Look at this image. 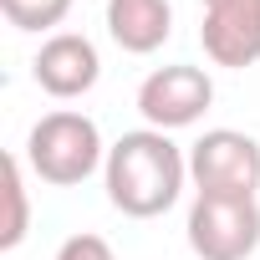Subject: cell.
Segmentation results:
<instances>
[{"instance_id":"6da1fadb","label":"cell","mask_w":260,"mask_h":260,"mask_svg":"<svg viewBox=\"0 0 260 260\" xmlns=\"http://www.w3.org/2000/svg\"><path fill=\"white\" fill-rule=\"evenodd\" d=\"M189 179V158L179 153V143L158 127H133L107 148L102 164V184H107V204L127 219H153L164 209L179 204Z\"/></svg>"},{"instance_id":"7a4b0ae2","label":"cell","mask_w":260,"mask_h":260,"mask_svg":"<svg viewBox=\"0 0 260 260\" xmlns=\"http://www.w3.org/2000/svg\"><path fill=\"white\" fill-rule=\"evenodd\" d=\"M31 174L41 184H56V189H72L82 179H92L102 164H107V148H102V133L87 112H72V107H56L46 112L31 133H26V153Z\"/></svg>"},{"instance_id":"3957f363","label":"cell","mask_w":260,"mask_h":260,"mask_svg":"<svg viewBox=\"0 0 260 260\" xmlns=\"http://www.w3.org/2000/svg\"><path fill=\"white\" fill-rule=\"evenodd\" d=\"M189 179L199 194L219 199H255L260 189V143L240 127H209L189 148Z\"/></svg>"},{"instance_id":"277c9868","label":"cell","mask_w":260,"mask_h":260,"mask_svg":"<svg viewBox=\"0 0 260 260\" xmlns=\"http://www.w3.org/2000/svg\"><path fill=\"white\" fill-rule=\"evenodd\" d=\"M184 230H189V250L199 260H250L260 250V204L194 194Z\"/></svg>"},{"instance_id":"5b68a950","label":"cell","mask_w":260,"mask_h":260,"mask_svg":"<svg viewBox=\"0 0 260 260\" xmlns=\"http://www.w3.org/2000/svg\"><path fill=\"white\" fill-rule=\"evenodd\" d=\"M214 102V77L204 67H189V61H174V67H158L138 82V112L148 127L158 133H174V127H189L209 112Z\"/></svg>"},{"instance_id":"8992f818","label":"cell","mask_w":260,"mask_h":260,"mask_svg":"<svg viewBox=\"0 0 260 260\" xmlns=\"http://www.w3.org/2000/svg\"><path fill=\"white\" fill-rule=\"evenodd\" d=\"M204 6V56L214 67L245 72L260 61V0H199Z\"/></svg>"},{"instance_id":"52a82bcc","label":"cell","mask_w":260,"mask_h":260,"mask_svg":"<svg viewBox=\"0 0 260 260\" xmlns=\"http://www.w3.org/2000/svg\"><path fill=\"white\" fill-rule=\"evenodd\" d=\"M31 77L46 97L56 102H72V97H87L102 77V56L97 46L82 36V31H56L41 41V51L31 56Z\"/></svg>"},{"instance_id":"ba28073f","label":"cell","mask_w":260,"mask_h":260,"mask_svg":"<svg viewBox=\"0 0 260 260\" xmlns=\"http://www.w3.org/2000/svg\"><path fill=\"white\" fill-rule=\"evenodd\" d=\"M107 36L127 56H153L174 36V6L169 0H107Z\"/></svg>"},{"instance_id":"9c48e42d","label":"cell","mask_w":260,"mask_h":260,"mask_svg":"<svg viewBox=\"0 0 260 260\" xmlns=\"http://www.w3.org/2000/svg\"><path fill=\"white\" fill-rule=\"evenodd\" d=\"M31 230V199H26V158L6 153V224H0V250H16Z\"/></svg>"},{"instance_id":"30bf717a","label":"cell","mask_w":260,"mask_h":260,"mask_svg":"<svg viewBox=\"0 0 260 260\" xmlns=\"http://www.w3.org/2000/svg\"><path fill=\"white\" fill-rule=\"evenodd\" d=\"M0 11H6V21L16 31H51L56 36V26L72 11V0H0Z\"/></svg>"},{"instance_id":"8fae6325","label":"cell","mask_w":260,"mask_h":260,"mask_svg":"<svg viewBox=\"0 0 260 260\" xmlns=\"http://www.w3.org/2000/svg\"><path fill=\"white\" fill-rule=\"evenodd\" d=\"M56 260H117V255H112V245H107L102 235L82 230V235H67V240H61Z\"/></svg>"}]
</instances>
